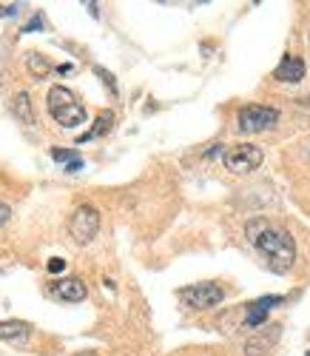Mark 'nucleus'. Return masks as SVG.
<instances>
[{"instance_id":"3","label":"nucleus","mask_w":310,"mask_h":356,"mask_svg":"<svg viewBox=\"0 0 310 356\" xmlns=\"http://www.w3.org/2000/svg\"><path fill=\"white\" fill-rule=\"evenodd\" d=\"M279 123V111L273 106H259V103H251V106H242L239 114H236V129L242 134H256V131H268Z\"/></svg>"},{"instance_id":"16","label":"nucleus","mask_w":310,"mask_h":356,"mask_svg":"<svg viewBox=\"0 0 310 356\" xmlns=\"http://www.w3.org/2000/svg\"><path fill=\"white\" fill-rule=\"evenodd\" d=\"M46 268H49V274H60V271H63V268H66V259H60V257H54V259H49V265H46Z\"/></svg>"},{"instance_id":"12","label":"nucleus","mask_w":310,"mask_h":356,"mask_svg":"<svg viewBox=\"0 0 310 356\" xmlns=\"http://www.w3.org/2000/svg\"><path fill=\"white\" fill-rule=\"evenodd\" d=\"M26 66H28V72H32V77H35V80H43V77L51 72V63L46 60L43 54H38V51H28Z\"/></svg>"},{"instance_id":"15","label":"nucleus","mask_w":310,"mask_h":356,"mask_svg":"<svg viewBox=\"0 0 310 356\" xmlns=\"http://www.w3.org/2000/svg\"><path fill=\"white\" fill-rule=\"evenodd\" d=\"M51 160L72 165V163H77V160H80V154L74 152V148H54V152H51Z\"/></svg>"},{"instance_id":"17","label":"nucleus","mask_w":310,"mask_h":356,"mask_svg":"<svg viewBox=\"0 0 310 356\" xmlns=\"http://www.w3.org/2000/svg\"><path fill=\"white\" fill-rule=\"evenodd\" d=\"M17 12H20L17 3H0V17H12V15H17Z\"/></svg>"},{"instance_id":"2","label":"nucleus","mask_w":310,"mask_h":356,"mask_svg":"<svg viewBox=\"0 0 310 356\" xmlns=\"http://www.w3.org/2000/svg\"><path fill=\"white\" fill-rule=\"evenodd\" d=\"M46 108L54 117V123H60L63 129H77L85 123V106L74 97V92H69L66 86H51L49 97H46Z\"/></svg>"},{"instance_id":"21","label":"nucleus","mask_w":310,"mask_h":356,"mask_svg":"<svg viewBox=\"0 0 310 356\" xmlns=\"http://www.w3.org/2000/svg\"><path fill=\"white\" fill-rule=\"evenodd\" d=\"M304 356H310V350H307V353H304Z\"/></svg>"},{"instance_id":"9","label":"nucleus","mask_w":310,"mask_h":356,"mask_svg":"<svg viewBox=\"0 0 310 356\" xmlns=\"http://www.w3.org/2000/svg\"><path fill=\"white\" fill-rule=\"evenodd\" d=\"M273 77L282 80V83H299L304 77V60H302V57H296V54H285L282 63L276 66Z\"/></svg>"},{"instance_id":"10","label":"nucleus","mask_w":310,"mask_h":356,"mask_svg":"<svg viewBox=\"0 0 310 356\" xmlns=\"http://www.w3.org/2000/svg\"><path fill=\"white\" fill-rule=\"evenodd\" d=\"M28 334H32V328H28L26 322H20V319L0 322V339H6V342H23Z\"/></svg>"},{"instance_id":"11","label":"nucleus","mask_w":310,"mask_h":356,"mask_svg":"<svg viewBox=\"0 0 310 356\" xmlns=\"http://www.w3.org/2000/svg\"><path fill=\"white\" fill-rule=\"evenodd\" d=\"M12 111H15V117H20V120H23L26 126H35V111H32V100H28V95H26V92L15 95V100H12Z\"/></svg>"},{"instance_id":"20","label":"nucleus","mask_w":310,"mask_h":356,"mask_svg":"<svg viewBox=\"0 0 310 356\" xmlns=\"http://www.w3.org/2000/svg\"><path fill=\"white\" fill-rule=\"evenodd\" d=\"M57 72H60V74H72L74 66H72V63H63V66H57Z\"/></svg>"},{"instance_id":"6","label":"nucleus","mask_w":310,"mask_h":356,"mask_svg":"<svg viewBox=\"0 0 310 356\" xmlns=\"http://www.w3.org/2000/svg\"><path fill=\"white\" fill-rule=\"evenodd\" d=\"M69 231H72L77 245H88L97 236V231H100L97 209H91V205H80V209L74 211V217H72V222H69Z\"/></svg>"},{"instance_id":"7","label":"nucleus","mask_w":310,"mask_h":356,"mask_svg":"<svg viewBox=\"0 0 310 356\" xmlns=\"http://www.w3.org/2000/svg\"><path fill=\"white\" fill-rule=\"evenodd\" d=\"M282 302H285V296H262V300L251 302L247 305V314H245V328H259V325H265L268 314Z\"/></svg>"},{"instance_id":"18","label":"nucleus","mask_w":310,"mask_h":356,"mask_svg":"<svg viewBox=\"0 0 310 356\" xmlns=\"http://www.w3.org/2000/svg\"><path fill=\"white\" fill-rule=\"evenodd\" d=\"M35 29H43V17H40V15H35V17H32V23H28V26L23 29V32H35Z\"/></svg>"},{"instance_id":"14","label":"nucleus","mask_w":310,"mask_h":356,"mask_svg":"<svg viewBox=\"0 0 310 356\" xmlns=\"http://www.w3.org/2000/svg\"><path fill=\"white\" fill-rule=\"evenodd\" d=\"M111 123H114V114H108V111H106V114H100V120H97V126H95V129H91L88 134H83V137H80V143H88V140H95V137H100L103 131H108V129H111Z\"/></svg>"},{"instance_id":"13","label":"nucleus","mask_w":310,"mask_h":356,"mask_svg":"<svg viewBox=\"0 0 310 356\" xmlns=\"http://www.w3.org/2000/svg\"><path fill=\"white\" fill-rule=\"evenodd\" d=\"M273 339H276V334H270V337H259V339H251V342L245 345V353H247V356H265V353L270 350Z\"/></svg>"},{"instance_id":"8","label":"nucleus","mask_w":310,"mask_h":356,"mask_svg":"<svg viewBox=\"0 0 310 356\" xmlns=\"http://www.w3.org/2000/svg\"><path fill=\"white\" fill-rule=\"evenodd\" d=\"M51 293L57 296V300H66V302H83L85 300V285L77 277H66V280H57L51 285Z\"/></svg>"},{"instance_id":"5","label":"nucleus","mask_w":310,"mask_h":356,"mask_svg":"<svg viewBox=\"0 0 310 356\" xmlns=\"http://www.w3.org/2000/svg\"><path fill=\"white\" fill-rule=\"evenodd\" d=\"M262 160H265L262 148H259V145H251V143L228 148L225 157H222L225 168L234 171V174H251V171H256V168L262 165Z\"/></svg>"},{"instance_id":"4","label":"nucleus","mask_w":310,"mask_h":356,"mask_svg":"<svg viewBox=\"0 0 310 356\" xmlns=\"http://www.w3.org/2000/svg\"><path fill=\"white\" fill-rule=\"evenodd\" d=\"M179 300L185 305H191L197 311H208V308H216L222 300H225V288L216 285V282H197V285H188L179 291Z\"/></svg>"},{"instance_id":"1","label":"nucleus","mask_w":310,"mask_h":356,"mask_svg":"<svg viewBox=\"0 0 310 356\" xmlns=\"http://www.w3.org/2000/svg\"><path fill=\"white\" fill-rule=\"evenodd\" d=\"M247 240H251V245L270 262L273 271L285 274L293 268L296 245H293V236L285 228H276L268 220H251L247 222Z\"/></svg>"},{"instance_id":"19","label":"nucleus","mask_w":310,"mask_h":356,"mask_svg":"<svg viewBox=\"0 0 310 356\" xmlns=\"http://www.w3.org/2000/svg\"><path fill=\"white\" fill-rule=\"evenodd\" d=\"M9 214H12V211H9V205H6V202H0V225L9 220Z\"/></svg>"}]
</instances>
